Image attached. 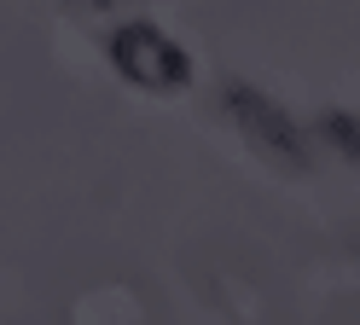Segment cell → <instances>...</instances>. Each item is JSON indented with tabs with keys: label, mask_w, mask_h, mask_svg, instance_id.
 Wrapping results in <instances>:
<instances>
[{
	"label": "cell",
	"mask_w": 360,
	"mask_h": 325,
	"mask_svg": "<svg viewBox=\"0 0 360 325\" xmlns=\"http://www.w3.org/2000/svg\"><path fill=\"white\" fill-rule=\"evenodd\" d=\"M110 64L146 93H174V87L192 82V58L180 53L157 23H122V30L110 35Z\"/></svg>",
	"instance_id": "6da1fadb"
},
{
	"label": "cell",
	"mask_w": 360,
	"mask_h": 325,
	"mask_svg": "<svg viewBox=\"0 0 360 325\" xmlns=\"http://www.w3.org/2000/svg\"><path fill=\"white\" fill-rule=\"evenodd\" d=\"M221 105H227V116L256 139V146L267 151V157H285V162H308V151H302V134L285 122V110L274 105V99H262L256 87H227L221 93Z\"/></svg>",
	"instance_id": "7a4b0ae2"
},
{
	"label": "cell",
	"mask_w": 360,
	"mask_h": 325,
	"mask_svg": "<svg viewBox=\"0 0 360 325\" xmlns=\"http://www.w3.org/2000/svg\"><path fill=\"white\" fill-rule=\"evenodd\" d=\"M320 134L331 139V151H337V157L360 162V116H354V110H331L326 122H320Z\"/></svg>",
	"instance_id": "3957f363"
},
{
	"label": "cell",
	"mask_w": 360,
	"mask_h": 325,
	"mask_svg": "<svg viewBox=\"0 0 360 325\" xmlns=\"http://www.w3.org/2000/svg\"><path fill=\"white\" fill-rule=\"evenodd\" d=\"M99 6H110V0H99Z\"/></svg>",
	"instance_id": "277c9868"
}]
</instances>
